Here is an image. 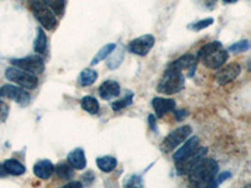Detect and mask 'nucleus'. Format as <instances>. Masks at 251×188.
Masks as SVG:
<instances>
[{
	"label": "nucleus",
	"mask_w": 251,
	"mask_h": 188,
	"mask_svg": "<svg viewBox=\"0 0 251 188\" xmlns=\"http://www.w3.org/2000/svg\"><path fill=\"white\" fill-rule=\"evenodd\" d=\"M217 172L219 164L216 161L203 157L187 172L188 181L194 187H210Z\"/></svg>",
	"instance_id": "1"
},
{
	"label": "nucleus",
	"mask_w": 251,
	"mask_h": 188,
	"mask_svg": "<svg viewBox=\"0 0 251 188\" xmlns=\"http://www.w3.org/2000/svg\"><path fill=\"white\" fill-rule=\"evenodd\" d=\"M183 86H185V77L182 71L169 67L158 83L157 92L166 95H171L182 91Z\"/></svg>",
	"instance_id": "2"
},
{
	"label": "nucleus",
	"mask_w": 251,
	"mask_h": 188,
	"mask_svg": "<svg viewBox=\"0 0 251 188\" xmlns=\"http://www.w3.org/2000/svg\"><path fill=\"white\" fill-rule=\"evenodd\" d=\"M29 9L34 14L35 19L39 22L47 30H53L57 26L55 14L48 8L44 0H28Z\"/></svg>",
	"instance_id": "3"
},
{
	"label": "nucleus",
	"mask_w": 251,
	"mask_h": 188,
	"mask_svg": "<svg viewBox=\"0 0 251 188\" xmlns=\"http://www.w3.org/2000/svg\"><path fill=\"white\" fill-rule=\"evenodd\" d=\"M5 77L10 82L17 83L18 86L25 89H35L38 87V78L34 74L17 68V67H10L6 69Z\"/></svg>",
	"instance_id": "4"
},
{
	"label": "nucleus",
	"mask_w": 251,
	"mask_h": 188,
	"mask_svg": "<svg viewBox=\"0 0 251 188\" xmlns=\"http://www.w3.org/2000/svg\"><path fill=\"white\" fill-rule=\"evenodd\" d=\"M192 133V128L190 125H182L180 128L175 129L174 132L165 138V141L161 144V149L163 152H171L176 149L180 144H182L187 138H190Z\"/></svg>",
	"instance_id": "5"
},
{
	"label": "nucleus",
	"mask_w": 251,
	"mask_h": 188,
	"mask_svg": "<svg viewBox=\"0 0 251 188\" xmlns=\"http://www.w3.org/2000/svg\"><path fill=\"white\" fill-rule=\"evenodd\" d=\"M10 63L17 68L29 71L31 74H40L44 71V60L39 55H29L22 59H12Z\"/></svg>",
	"instance_id": "6"
},
{
	"label": "nucleus",
	"mask_w": 251,
	"mask_h": 188,
	"mask_svg": "<svg viewBox=\"0 0 251 188\" xmlns=\"http://www.w3.org/2000/svg\"><path fill=\"white\" fill-rule=\"evenodd\" d=\"M0 97L9 98L23 107L28 106L30 102V94L23 87H15L12 84H5L0 88Z\"/></svg>",
	"instance_id": "7"
},
{
	"label": "nucleus",
	"mask_w": 251,
	"mask_h": 188,
	"mask_svg": "<svg viewBox=\"0 0 251 188\" xmlns=\"http://www.w3.org/2000/svg\"><path fill=\"white\" fill-rule=\"evenodd\" d=\"M207 152V148L206 147H197L195 151H192L191 153L187 154L186 157H183L182 160L177 161L176 162V169L178 174H187V172L196 164L201 158H203Z\"/></svg>",
	"instance_id": "8"
},
{
	"label": "nucleus",
	"mask_w": 251,
	"mask_h": 188,
	"mask_svg": "<svg viewBox=\"0 0 251 188\" xmlns=\"http://www.w3.org/2000/svg\"><path fill=\"white\" fill-rule=\"evenodd\" d=\"M154 46V37L151 34L142 35L140 38H136L128 44V50L136 55L149 54V51L153 48Z\"/></svg>",
	"instance_id": "9"
},
{
	"label": "nucleus",
	"mask_w": 251,
	"mask_h": 188,
	"mask_svg": "<svg viewBox=\"0 0 251 188\" xmlns=\"http://www.w3.org/2000/svg\"><path fill=\"white\" fill-rule=\"evenodd\" d=\"M240 71H241V67L236 63H231V64H227L225 67H220L219 71L215 74V79L220 86H225L227 83L236 79L239 77Z\"/></svg>",
	"instance_id": "10"
},
{
	"label": "nucleus",
	"mask_w": 251,
	"mask_h": 188,
	"mask_svg": "<svg viewBox=\"0 0 251 188\" xmlns=\"http://www.w3.org/2000/svg\"><path fill=\"white\" fill-rule=\"evenodd\" d=\"M228 54L227 51L225 49L220 48L217 50L212 51L208 55H206L205 58L201 59V62L205 64L207 68H211V69H219L220 67H223L225 64V62L227 60Z\"/></svg>",
	"instance_id": "11"
},
{
	"label": "nucleus",
	"mask_w": 251,
	"mask_h": 188,
	"mask_svg": "<svg viewBox=\"0 0 251 188\" xmlns=\"http://www.w3.org/2000/svg\"><path fill=\"white\" fill-rule=\"evenodd\" d=\"M152 107H153L154 112H156L157 118H162L165 114L169 112L174 111L176 107V103L174 99H169V98H153L152 100Z\"/></svg>",
	"instance_id": "12"
},
{
	"label": "nucleus",
	"mask_w": 251,
	"mask_h": 188,
	"mask_svg": "<svg viewBox=\"0 0 251 188\" xmlns=\"http://www.w3.org/2000/svg\"><path fill=\"white\" fill-rule=\"evenodd\" d=\"M120 84L114 80H106L100 84V89H98V93H100V98L104 100H109L112 98L117 97L120 94Z\"/></svg>",
	"instance_id": "13"
},
{
	"label": "nucleus",
	"mask_w": 251,
	"mask_h": 188,
	"mask_svg": "<svg viewBox=\"0 0 251 188\" xmlns=\"http://www.w3.org/2000/svg\"><path fill=\"white\" fill-rule=\"evenodd\" d=\"M197 147H199V138L191 137L190 140L187 138V140L182 143V147H180V148L175 152L174 161L175 162H177V161L182 160L183 157H186L187 154L191 153V152L195 151Z\"/></svg>",
	"instance_id": "14"
},
{
	"label": "nucleus",
	"mask_w": 251,
	"mask_h": 188,
	"mask_svg": "<svg viewBox=\"0 0 251 188\" xmlns=\"http://www.w3.org/2000/svg\"><path fill=\"white\" fill-rule=\"evenodd\" d=\"M196 63H197L196 57H194L192 54H186V55H182L181 58H178L177 60H175L170 67H172V68L177 69V70H180V71L188 70L190 73H191V69H195Z\"/></svg>",
	"instance_id": "15"
},
{
	"label": "nucleus",
	"mask_w": 251,
	"mask_h": 188,
	"mask_svg": "<svg viewBox=\"0 0 251 188\" xmlns=\"http://www.w3.org/2000/svg\"><path fill=\"white\" fill-rule=\"evenodd\" d=\"M33 171H34L35 176L39 177L40 180H48L49 177L53 174V172H54V165H53L50 161L43 160L35 163Z\"/></svg>",
	"instance_id": "16"
},
{
	"label": "nucleus",
	"mask_w": 251,
	"mask_h": 188,
	"mask_svg": "<svg viewBox=\"0 0 251 188\" xmlns=\"http://www.w3.org/2000/svg\"><path fill=\"white\" fill-rule=\"evenodd\" d=\"M69 164L75 169H84L87 165L86 154L82 148H75L68 154Z\"/></svg>",
	"instance_id": "17"
},
{
	"label": "nucleus",
	"mask_w": 251,
	"mask_h": 188,
	"mask_svg": "<svg viewBox=\"0 0 251 188\" xmlns=\"http://www.w3.org/2000/svg\"><path fill=\"white\" fill-rule=\"evenodd\" d=\"M97 167L102 172H106V173H109V172L113 171L116 167H117V160L112 156H103L97 158Z\"/></svg>",
	"instance_id": "18"
},
{
	"label": "nucleus",
	"mask_w": 251,
	"mask_h": 188,
	"mask_svg": "<svg viewBox=\"0 0 251 188\" xmlns=\"http://www.w3.org/2000/svg\"><path fill=\"white\" fill-rule=\"evenodd\" d=\"M4 168H5L6 173L13 174V176H20V174L25 173L24 164L17 160H6L4 162Z\"/></svg>",
	"instance_id": "19"
},
{
	"label": "nucleus",
	"mask_w": 251,
	"mask_h": 188,
	"mask_svg": "<svg viewBox=\"0 0 251 188\" xmlns=\"http://www.w3.org/2000/svg\"><path fill=\"white\" fill-rule=\"evenodd\" d=\"M54 172L58 178L63 181H69L75 177V168L71 164H66V163H59L58 165H55Z\"/></svg>",
	"instance_id": "20"
},
{
	"label": "nucleus",
	"mask_w": 251,
	"mask_h": 188,
	"mask_svg": "<svg viewBox=\"0 0 251 188\" xmlns=\"http://www.w3.org/2000/svg\"><path fill=\"white\" fill-rule=\"evenodd\" d=\"M98 78V73L94 69L88 68V69H84V70L80 73L79 75V79H78V83H79L82 87H88L92 86Z\"/></svg>",
	"instance_id": "21"
},
{
	"label": "nucleus",
	"mask_w": 251,
	"mask_h": 188,
	"mask_svg": "<svg viewBox=\"0 0 251 188\" xmlns=\"http://www.w3.org/2000/svg\"><path fill=\"white\" fill-rule=\"evenodd\" d=\"M80 104H82V108L86 112L91 114H97L100 112V103L96 98L91 97V95H86L80 100Z\"/></svg>",
	"instance_id": "22"
},
{
	"label": "nucleus",
	"mask_w": 251,
	"mask_h": 188,
	"mask_svg": "<svg viewBox=\"0 0 251 188\" xmlns=\"http://www.w3.org/2000/svg\"><path fill=\"white\" fill-rule=\"evenodd\" d=\"M114 49H116V44H107V46L102 47L100 48V50L98 51L97 54H96V57L93 58V60L91 62V66H94V64H97V63H100V60L106 59L107 57H109V55L112 54L114 51Z\"/></svg>",
	"instance_id": "23"
},
{
	"label": "nucleus",
	"mask_w": 251,
	"mask_h": 188,
	"mask_svg": "<svg viewBox=\"0 0 251 188\" xmlns=\"http://www.w3.org/2000/svg\"><path fill=\"white\" fill-rule=\"evenodd\" d=\"M34 50L38 54H43L47 50V37L42 29H38L37 39L34 42Z\"/></svg>",
	"instance_id": "24"
},
{
	"label": "nucleus",
	"mask_w": 251,
	"mask_h": 188,
	"mask_svg": "<svg viewBox=\"0 0 251 188\" xmlns=\"http://www.w3.org/2000/svg\"><path fill=\"white\" fill-rule=\"evenodd\" d=\"M44 3L48 5L51 12L58 17H62L66 8V0H44Z\"/></svg>",
	"instance_id": "25"
},
{
	"label": "nucleus",
	"mask_w": 251,
	"mask_h": 188,
	"mask_svg": "<svg viewBox=\"0 0 251 188\" xmlns=\"http://www.w3.org/2000/svg\"><path fill=\"white\" fill-rule=\"evenodd\" d=\"M220 48H223V44L220 43V42H212V43L205 44V46L199 50V53H197V59L201 60L202 58H205L206 55H208L210 53H212V51L217 50V49Z\"/></svg>",
	"instance_id": "26"
},
{
	"label": "nucleus",
	"mask_w": 251,
	"mask_h": 188,
	"mask_svg": "<svg viewBox=\"0 0 251 188\" xmlns=\"http://www.w3.org/2000/svg\"><path fill=\"white\" fill-rule=\"evenodd\" d=\"M132 97H133V94H132L131 92H127L122 99L116 100V102L112 103V109L116 112H118V111H121V109L126 108V107H128L129 104L132 103Z\"/></svg>",
	"instance_id": "27"
},
{
	"label": "nucleus",
	"mask_w": 251,
	"mask_h": 188,
	"mask_svg": "<svg viewBox=\"0 0 251 188\" xmlns=\"http://www.w3.org/2000/svg\"><path fill=\"white\" fill-rule=\"evenodd\" d=\"M123 60V50H117L116 53L113 54V57H111V60L107 62L108 64V68H117V66H120L121 63Z\"/></svg>",
	"instance_id": "28"
},
{
	"label": "nucleus",
	"mask_w": 251,
	"mask_h": 188,
	"mask_svg": "<svg viewBox=\"0 0 251 188\" xmlns=\"http://www.w3.org/2000/svg\"><path fill=\"white\" fill-rule=\"evenodd\" d=\"M249 47H250V44H249L248 40H241V42H237V43L232 44V46L228 48V50L232 51V53H241V51L248 50Z\"/></svg>",
	"instance_id": "29"
},
{
	"label": "nucleus",
	"mask_w": 251,
	"mask_h": 188,
	"mask_svg": "<svg viewBox=\"0 0 251 188\" xmlns=\"http://www.w3.org/2000/svg\"><path fill=\"white\" fill-rule=\"evenodd\" d=\"M212 23H214V19L208 18V19L200 20V22H197V23L192 24V25H190V28L194 29V30H196V31H199V30H201V29H205V28H207V26H210Z\"/></svg>",
	"instance_id": "30"
},
{
	"label": "nucleus",
	"mask_w": 251,
	"mask_h": 188,
	"mask_svg": "<svg viewBox=\"0 0 251 188\" xmlns=\"http://www.w3.org/2000/svg\"><path fill=\"white\" fill-rule=\"evenodd\" d=\"M231 176V174L228 173V172H224V173L219 174V176H215V178L212 180L211 185H210V187H217V186L220 185V183H223L224 181H226L228 178V177Z\"/></svg>",
	"instance_id": "31"
},
{
	"label": "nucleus",
	"mask_w": 251,
	"mask_h": 188,
	"mask_svg": "<svg viewBox=\"0 0 251 188\" xmlns=\"http://www.w3.org/2000/svg\"><path fill=\"white\" fill-rule=\"evenodd\" d=\"M9 114V106L5 102L0 100V123L5 122Z\"/></svg>",
	"instance_id": "32"
},
{
	"label": "nucleus",
	"mask_w": 251,
	"mask_h": 188,
	"mask_svg": "<svg viewBox=\"0 0 251 188\" xmlns=\"http://www.w3.org/2000/svg\"><path fill=\"white\" fill-rule=\"evenodd\" d=\"M82 181L84 183H86V185H91V183L94 181V174L92 173V172H88V173H84L82 176Z\"/></svg>",
	"instance_id": "33"
},
{
	"label": "nucleus",
	"mask_w": 251,
	"mask_h": 188,
	"mask_svg": "<svg viewBox=\"0 0 251 188\" xmlns=\"http://www.w3.org/2000/svg\"><path fill=\"white\" fill-rule=\"evenodd\" d=\"M186 116H187V112H186L185 109H181V111H176V112H175V117H176L177 120L185 119Z\"/></svg>",
	"instance_id": "34"
},
{
	"label": "nucleus",
	"mask_w": 251,
	"mask_h": 188,
	"mask_svg": "<svg viewBox=\"0 0 251 188\" xmlns=\"http://www.w3.org/2000/svg\"><path fill=\"white\" fill-rule=\"evenodd\" d=\"M83 185L80 182H69L64 186V188H82Z\"/></svg>",
	"instance_id": "35"
},
{
	"label": "nucleus",
	"mask_w": 251,
	"mask_h": 188,
	"mask_svg": "<svg viewBox=\"0 0 251 188\" xmlns=\"http://www.w3.org/2000/svg\"><path fill=\"white\" fill-rule=\"evenodd\" d=\"M149 122L150 125H151V128L153 131H156V118H154V116H149Z\"/></svg>",
	"instance_id": "36"
},
{
	"label": "nucleus",
	"mask_w": 251,
	"mask_h": 188,
	"mask_svg": "<svg viewBox=\"0 0 251 188\" xmlns=\"http://www.w3.org/2000/svg\"><path fill=\"white\" fill-rule=\"evenodd\" d=\"M6 171H5V168H4V164H1V163H0V177H5L6 176Z\"/></svg>",
	"instance_id": "37"
},
{
	"label": "nucleus",
	"mask_w": 251,
	"mask_h": 188,
	"mask_svg": "<svg viewBox=\"0 0 251 188\" xmlns=\"http://www.w3.org/2000/svg\"><path fill=\"white\" fill-rule=\"evenodd\" d=\"M224 1H225V3H227V4H232V3H236L237 0H224Z\"/></svg>",
	"instance_id": "38"
}]
</instances>
